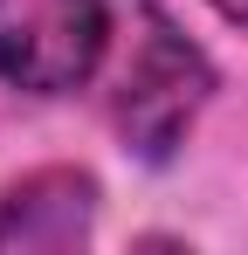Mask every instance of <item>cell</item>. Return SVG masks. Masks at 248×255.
Returning a JSON list of instances; mask_svg holds the SVG:
<instances>
[{
	"instance_id": "cell-1",
	"label": "cell",
	"mask_w": 248,
	"mask_h": 255,
	"mask_svg": "<svg viewBox=\"0 0 248 255\" xmlns=\"http://www.w3.org/2000/svg\"><path fill=\"white\" fill-rule=\"evenodd\" d=\"M207 97H214V62L207 48L165 14V7H138V35H131V55L118 69V90H111V125H118L124 152L145 159V166H172L186 131L200 125Z\"/></svg>"
},
{
	"instance_id": "cell-2",
	"label": "cell",
	"mask_w": 248,
	"mask_h": 255,
	"mask_svg": "<svg viewBox=\"0 0 248 255\" xmlns=\"http://www.w3.org/2000/svg\"><path fill=\"white\" fill-rule=\"evenodd\" d=\"M111 55V0H0V83L69 97Z\"/></svg>"
},
{
	"instance_id": "cell-3",
	"label": "cell",
	"mask_w": 248,
	"mask_h": 255,
	"mask_svg": "<svg viewBox=\"0 0 248 255\" xmlns=\"http://www.w3.org/2000/svg\"><path fill=\"white\" fill-rule=\"evenodd\" d=\"M97 214H104V186L90 166H35L0 186V249H90Z\"/></svg>"
},
{
	"instance_id": "cell-4",
	"label": "cell",
	"mask_w": 248,
	"mask_h": 255,
	"mask_svg": "<svg viewBox=\"0 0 248 255\" xmlns=\"http://www.w3.org/2000/svg\"><path fill=\"white\" fill-rule=\"evenodd\" d=\"M207 7H214L228 28H242V35H248V0H207Z\"/></svg>"
}]
</instances>
